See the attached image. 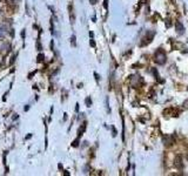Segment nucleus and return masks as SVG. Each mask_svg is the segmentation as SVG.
<instances>
[{
    "mask_svg": "<svg viewBox=\"0 0 188 176\" xmlns=\"http://www.w3.org/2000/svg\"><path fill=\"white\" fill-rule=\"evenodd\" d=\"M75 37H72V44H73V46H75Z\"/></svg>",
    "mask_w": 188,
    "mask_h": 176,
    "instance_id": "obj_7",
    "label": "nucleus"
},
{
    "mask_svg": "<svg viewBox=\"0 0 188 176\" xmlns=\"http://www.w3.org/2000/svg\"><path fill=\"white\" fill-rule=\"evenodd\" d=\"M155 62L159 65H164L166 62V54L162 49H159L156 53H155Z\"/></svg>",
    "mask_w": 188,
    "mask_h": 176,
    "instance_id": "obj_1",
    "label": "nucleus"
},
{
    "mask_svg": "<svg viewBox=\"0 0 188 176\" xmlns=\"http://www.w3.org/2000/svg\"><path fill=\"white\" fill-rule=\"evenodd\" d=\"M85 128H86V123H84V125H82V127L80 128V130H79V136H81V135H82V133H84Z\"/></svg>",
    "mask_w": 188,
    "mask_h": 176,
    "instance_id": "obj_4",
    "label": "nucleus"
},
{
    "mask_svg": "<svg viewBox=\"0 0 188 176\" xmlns=\"http://www.w3.org/2000/svg\"><path fill=\"white\" fill-rule=\"evenodd\" d=\"M175 26H176V28H177V33L179 34H182L184 33V27H182V25L180 24V22H175Z\"/></svg>",
    "mask_w": 188,
    "mask_h": 176,
    "instance_id": "obj_2",
    "label": "nucleus"
},
{
    "mask_svg": "<svg viewBox=\"0 0 188 176\" xmlns=\"http://www.w3.org/2000/svg\"><path fill=\"white\" fill-rule=\"evenodd\" d=\"M6 34V26L5 25H0V38L4 37Z\"/></svg>",
    "mask_w": 188,
    "mask_h": 176,
    "instance_id": "obj_3",
    "label": "nucleus"
},
{
    "mask_svg": "<svg viewBox=\"0 0 188 176\" xmlns=\"http://www.w3.org/2000/svg\"><path fill=\"white\" fill-rule=\"evenodd\" d=\"M42 61H44V55L39 54L38 55V62H42Z\"/></svg>",
    "mask_w": 188,
    "mask_h": 176,
    "instance_id": "obj_5",
    "label": "nucleus"
},
{
    "mask_svg": "<svg viewBox=\"0 0 188 176\" xmlns=\"http://www.w3.org/2000/svg\"><path fill=\"white\" fill-rule=\"evenodd\" d=\"M86 105L88 106V107H91V105H92V101H91V99H89V97H87V99H86Z\"/></svg>",
    "mask_w": 188,
    "mask_h": 176,
    "instance_id": "obj_6",
    "label": "nucleus"
}]
</instances>
